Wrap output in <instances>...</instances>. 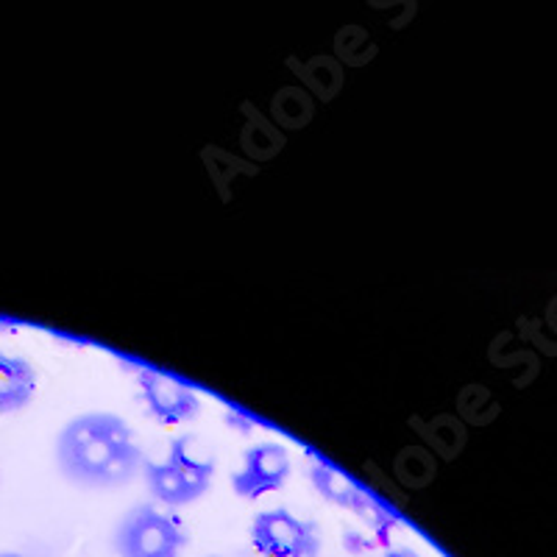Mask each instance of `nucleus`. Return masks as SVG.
Wrapping results in <instances>:
<instances>
[{
	"label": "nucleus",
	"instance_id": "1a4fd4ad",
	"mask_svg": "<svg viewBox=\"0 0 557 557\" xmlns=\"http://www.w3.org/2000/svg\"><path fill=\"white\" fill-rule=\"evenodd\" d=\"M310 482L323 499L332 502V505L337 507H346V510L351 507L355 496L360 494V485H357L351 476L343 474L341 469H335V466H330V462L323 460H312Z\"/></svg>",
	"mask_w": 557,
	"mask_h": 557
},
{
	"label": "nucleus",
	"instance_id": "39448f33",
	"mask_svg": "<svg viewBox=\"0 0 557 557\" xmlns=\"http://www.w3.org/2000/svg\"><path fill=\"white\" fill-rule=\"evenodd\" d=\"M290 469V451L282 444L262 441L243 455V466L232 474V491L240 499H262L285 487Z\"/></svg>",
	"mask_w": 557,
	"mask_h": 557
},
{
	"label": "nucleus",
	"instance_id": "20e7f679",
	"mask_svg": "<svg viewBox=\"0 0 557 557\" xmlns=\"http://www.w3.org/2000/svg\"><path fill=\"white\" fill-rule=\"evenodd\" d=\"M251 546L260 557H318L321 532L310 519H298L287 507H271L251 521Z\"/></svg>",
	"mask_w": 557,
	"mask_h": 557
},
{
	"label": "nucleus",
	"instance_id": "9d476101",
	"mask_svg": "<svg viewBox=\"0 0 557 557\" xmlns=\"http://www.w3.org/2000/svg\"><path fill=\"white\" fill-rule=\"evenodd\" d=\"M343 544H346L348 552H355V555H360V552L376 549L374 541L368 539L366 532H357V530H346V532H343Z\"/></svg>",
	"mask_w": 557,
	"mask_h": 557
},
{
	"label": "nucleus",
	"instance_id": "423d86ee",
	"mask_svg": "<svg viewBox=\"0 0 557 557\" xmlns=\"http://www.w3.org/2000/svg\"><path fill=\"white\" fill-rule=\"evenodd\" d=\"M139 393H143V401L151 410V416L165 426L196 421L198 412H201L198 393L187 382L162 374L157 368H143L139 371Z\"/></svg>",
	"mask_w": 557,
	"mask_h": 557
},
{
	"label": "nucleus",
	"instance_id": "7ed1b4c3",
	"mask_svg": "<svg viewBox=\"0 0 557 557\" xmlns=\"http://www.w3.org/2000/svg\"><path fill=\"white\" fill-rule=\"evenodd\" d=\"M187 544L182 521L157 505L132 507L112 535L117 557H178Z\"/></svg>",
	"mask_w": 557,
	"mask_h": 557
},
{
	"label": "nucleus",
	"instance_id": "ddd939ff",
	"mask_svg": "<svg viewBox=\"0 0 557 557\" xmlns=\"http://www.w3.org/2000/svg\"><path fill=\"white\" fill-rule=\"evenodd\" d=\"M0 557H23V555H17V552H0Z\"/></svg>",
	"mask_w": 557,
	"mask_h": 557
},
{
	"label": "nucleus",
	"instance_id": "0eeeda50",
	"mask_svg": "<svg viewBox=\"0 0 557 557\" xmlns=\"http://www.w3.org/2000/svg\"><path fill=\"white\" fill-rule=\"evenodd\" d=\"M37 393V368L26 357L0 351V416L26 410Z\"/></svg>",
	"mask_w": 557,
	"mask_h": 557
},
{
	"label": "nucleus",
	"instance_id": "6e6552de",
	"mask_svg": "<svg viewBox=\"0 0 557 557\" xmlns=\"http://www.w3.org/2000/svg\"><path fill=\"white\" fill-rule=\"evenodd\" d=\"M351 513L357 516V519L366 524V535L371 541H374L376 546H387L391 549V539L393 532L399 530V519L387 510L385 505H382L376 496H371L368 491H362L355 496V502H351V507H348Z\"/></svg>",
	"mask_w": 557,
	"mask_h": 557
},
{
	"label": "nucleus",
	"instance_id": "f257e3e1",
	"mask_svg": "<svg viewBox=\"0 0 557 557\" xmlns=\"http://www.w3.org/2000/svg\"><path fill=\"white\" fill-rule=\"evenodd\" d=\"M143 449L132 426L114 412H84L57 437V466L73 485L117 487L143 471Z\"/></svg>",
	"mask_w": 557,
	"mask_h": 557
},
{
	"label": "nucleus",
	"instance_id": "f8f14e48",
	"mask_svg": "<svg viewBox=\"0 0 557 557\" xmlns=\"http://www.w3.org/2000/svg\"><path fill=\"white\" fill-rule=\"evenodd\" d=\"M382 557H421L416 549H410V546H391V549H385V555Z\"/></svg>",
	"mask_w": 557,
	"mask_h": 557
},
{
	"label": "nucleus",
	"instance_id": "9b49d317",
	"mask_svg": "<svg viewBox=\"0 0 557 557\" xmlns=\"http://www.w3.org/2000/svg\"><path fill=\"white\" fill-rule=\"evenodd\" d=\"M226 424L235 426V430H240V432H251L253 430V421H248V418L243 416V412H237V410H226Z\"/></svg>",
	"mask_w": 557,
	"mask_h": 557
},
{
	"label": "nucleus",
	"instance_id": "f03ea898",
	"mask_svg": "<svg viewBox=\"0 0 557 557\" xmlns=\"http://www.w3.org/2000/svg\"><path fill=\"white\" fill-rule=\"evenodd\" d=\"M148 494L165 507H184L201 499L215 476V460L196 457L190 437H173L165 460L143 462Z\"/></svg>",
	"mask_w": 557,
	"mask_h": 557
}]
</instances>
